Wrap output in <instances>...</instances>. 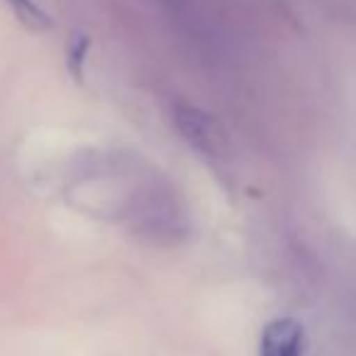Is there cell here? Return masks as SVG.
<instances>
[{
	"label": "cell",
	"instance_id": "cell-4",
	"mask_svg": "<svg viewBox=\"0 0 356 356\" xmlns=\"http://www.w3.org/2000/svg\"><path fill=\"white\" fill-rule=\"evenodd\" d=\"M90 49V40L83 32H74L69 42V71L74 79H83V64H86V54Z\"/></svg>",
	"mask_w": 356,
	"mask_h": 356
},
{
	"label": "cell",
	"instance_id": "cell-1",
	"mask_svg": "<svg viewBox=\"0 0 356 356\" xmlns=\"http://www.w3.org/2000/svg\"><path fill=\"white\" fill-rule=\"evenodd\" d=\"M173 122L178 132L191 147L203 152L205 156H222L225 152V132L222 124L210 113L200 110L198 105L176 103L173 105Z\"/></svg>",
	"mask_w": 356,
	"mask_h": 356
},
{
	"label": "cell",
	"instance_id": "cell-3",
	"mask_svg": "<svg viewBox=\"0 0 356 356\" xmlns=\"http://www.w3.org/2000/svg\"><path fill=\"white\" fill-rule=\"evenodd\" d=\"M13 8V13L17 15V20L22 22L25 27L35 32H42V30H49L51 27V20L40 6H37L35 0H8Z\"/></svg>",
	"mask_w": 356,
	"mask_h": 356
},
{
	"label": "cell",
	"instance_id": "cell-2",
	"mask_svg": "<svg viewBox=\"0 0 356 356\" xmlns=\"http://www.w3.org/2000/svg\"><path fill=\"white\" fill-rule=\"evenodd\" d=\"M259 356H305V330L293 317L268 322L259 341Z\"/></svg>",
	"mask_w": 356,
	"mask_h": 356
}]
</instances>
